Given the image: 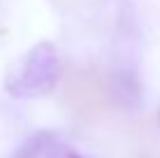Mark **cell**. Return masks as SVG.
Segmentation results:
<instances>
[{"mask_svg":"<svg viewBox=\"0 0 160 158\" xmlns=\"http://www.w3.org/2000/svg\"><path fill=\"white\" fill-rule=\"evenodd\" d=\"M63 100L84 119H98L123 100V86L102 68L70 70L63 86Z\"/></svg>","mask_w":160,"mask_h":158,"instance_id":"6da1fadb","label":"cell"},{"mask_svg":"<svg viewBox=\"0 0 160 158\" xmlns=\"http://www.w3.org/2000/svg\"><path fill=\"white\" fill-rule=\"evenodd\" d=\"M60 77V61L53 42H37L9 70L5 91L14 98H42L51 93Z\"/></svg>","mask_w":160,"mask_h":158,"instance_id":"7a4b0ae2","label":"cell"},{"mask_svg":"<svg viewBox=\"0 0 160 158\" xmlns=\"http://www.w3.org/2000/svg\"><path fill=\"white\" fill-rule=\"evenodd\" d=\"M16 158H81L72 146L58 142L53 135L40 133L23 144V149L16 154Z\"/></svg>","mask_w":160,"mask_h":158,"instance_id":"3957f363","label":"cell"}]
</instances>
